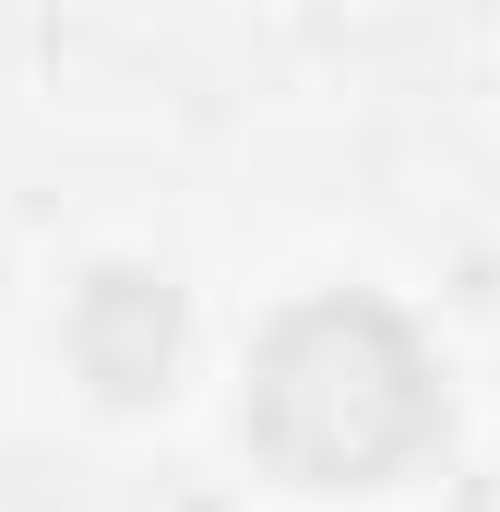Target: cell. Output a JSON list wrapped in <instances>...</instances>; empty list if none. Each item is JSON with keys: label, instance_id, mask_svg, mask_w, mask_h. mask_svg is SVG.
<instances>
[{"label": "cell", "instance_id": "obj_1", "mask_svg": "<svg viewBox=\"0 0 500 512\" xmlns=\"http://www.w3.org/2000/svg\"><path fill=\"white\" fill-rule=\"evenodd\" d=\"M429 429H441V382H429L417 334H405L381 298H298V310L262 334L250 441H262L286 477L358 489V477H393Z\"/></svg>", "mask_w": 500, "mask_h": 512}, {"label": "cell", "instance_id": "obj_2", "mask_svg": "<svg viewBox=\"0 0 500 512\" xmlns=\"http://www.w3.org/2000/svg\"><path fill=\"white\" fill-rule=\"evenodd\" d=\"M72 358H84V382L108 393V405L167 393V358H179V286H167V274L108 262V274L72 298Z\"/></svg>", "mask_w": 500, "mask_h": 512}]
</instances>
